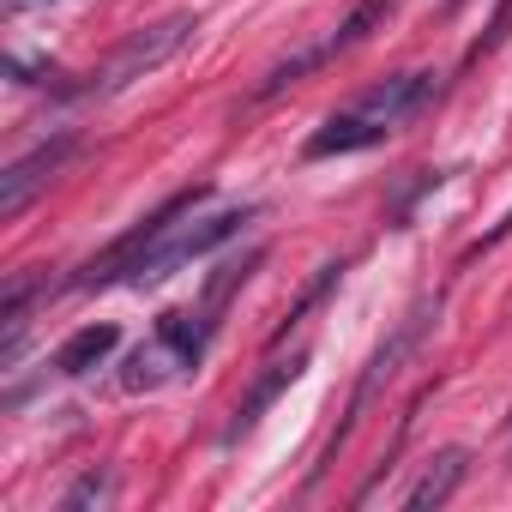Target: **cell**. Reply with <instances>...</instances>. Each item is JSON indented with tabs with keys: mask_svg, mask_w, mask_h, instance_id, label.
<instances>
[{
	"mask_svg": "<svg viewBox=\"0 0 512 512\" xmlns=\"http://www.w3.org/2000/svg\"><path fill=\"white\" fill-rule=\"evenodd\" d=\"M73 157V133H61V139H49V145H37L31 157H19V163H7V175H0V217H19L55 175H61V163Z\"/></svg>",
	"mask_w": 512,
	"mask_h": 512,
	"instance_id": "8992f818",
	"label": "cell"
},
{
	"mask_svg": "<svg viewBox=\"0 0 512 512\" xmlns=\"http://www.w3.org/2000/svg\"><path fill=\"white\" fill-rule=\"evenodd\" d=\"M115 350H121V326H109V320H103V326H79V332L55 350V374H73V380H79V374L103 368Z\"/></svg>",
	"mask_w": 512,
	"mask_h": 512,
	"instance_id": "30bf717a",
	"label": "cell"
},
{
	"mask_svg": "<svg viewBox=\"0 0 512 512\" xmlns=\"http://www.w3.org/2000/svg\"><path fill=\"white\" fill-rule=\"evenodd\" d=\"M13 7H25V0H13Z\"/></svg>",
	"mask_w": 512,
	"mask_h": 512,
	"instance_id": "5bb4252c",
	"label": "cell"
},
{
	"mask_svg": "<svg viewBox=\"0 0 512 512\" xmlns=\"http://www.w3.org/2000/svg\"><path fill=\"white\" fill-rule=\"evenodd\" d=\"M302 368H308V356H302V350H296L290 362H272L260 380H253V392L235 404V422H229V434H223V440H241V434H253V422H260V416L278 404V392H290V386L302 380Z\"/></svg>",
	"mask_w": 512,
	"mask_h": 512,
	"instance_id": "52a82bcc",
	"label": "cell"
},
{
	"mask_svg": "<svg viewBox=\"0 0 512 512\" xmlns=\"http://www.w3.org/2000/svg\"><path fill=\"white\" fill-rule=\"evenodd\" d=\"M109 494H115V476H109V470H85V476H79V482L61 494V512H85V506H103Z\"/></svg>",
	"mask_w": 512,
	"mask_h": 512,
	"instance_id": "4fadbf2b",
	"label": "cell"
},
{
	"mask_svg": "<svg viewBox=\"0 0 512 512\" xmlns=\"http://www.w3.org/2000/svg\"><path fill=\"white\" fill-rule=\"evenodd\" d=\"M380 19H386V0H362V7H356V13H350V19H344L338 31H332V37H320V43H308L302 55H290V61H278V67H272V73L260 79V97H278V91H290L296 79H308V73H320L326 61H338L344 49H356V43H362V37H368V31L380 25Z\"/></svg>",
	"mask_w": 512,
	"mask_h": 512,
	"instance_id": "5b68a950",
	"label": "cell"
},
{
	"mask_svg": "<svg viewBox=\"0 0 512 512\" xmlns=\"http://www.w3.org/2000/svg\"><path fill=\"white\" fill-rule=\"evenodd\" d=\"M338 272H344V266H320V278H314V284H308V290H302V296L290 302V314L278 320V332H272V344H284V338H290V326H296V320H302V314H308L314 302H326V290L338 284Z\"/></svg>",
	"mask_w": 512,
	"mask_h": 512,
	"instance_id": "7c38bea8",
	"label": "cell"
},
{
	"mask_svg": "<svg viewBox=\"0 0 512 512\" xmlns=\"http://www.w3.org/2000/svg\"><path fill=\"white\" fill-rule=\"evenodd\" d=\"M434 320H440V296H422V302L398 320V332L374 350V362H368V374H362V386H356V398H350V416L338 422V440H344V434H350V422H356V416L380 398V386H392V380H398V368L422 350V338L434 332Z\"/></svg>",
	"mask_w": 512,
	"mask_h": 512,
	"instance_id": "277c9868",
	"label": "cell"
},
{
	"mask_svg": "<svg viewBox=\"0 0 512 512\" xmlns=\"http://www.w3.org/2000/svg\"><path fill=\"white\" fill-rule=\"evenodd\" d=\"M434 97V73H392V79H380V85H368L350 109H338V115H326L314 133H308V157L320 163V157H350V151H368V145H380L386 133H398L422 103Z\"/></svg>",
	"mask_w": 512,
	"mask_h": 512,
	"instance_id": "7a4b0ae2",
	"label": "cell"
},
{
	"mask_svg": "<svg viewBox=\"0 0 512 512\" xmlns=\"http://www.w3.org/2000/svg\"><path fill=\"white\" fill-rule=\"evenodd\" d=\"M199 31V19L193 13H169V19H157V25H145V31H133L109 61H103V73H91V85H85V97H115V91H127L133 79H145V73H157L187 37Z\"/></svg>",
	"mask_w": 512,
	"mask_h": 512,
	"instance_id": "3957f363",
	"label": "cell"
},
{
	"mask_svg": "<svg viewBox=\"0 0 512 512\" xmlns=\"http://www.w3.org/2000/svg\"><path fill=\"white\" fill-rule=\"evenodd\" d=\"M464 470H470V458H464V446H446V452H434L428 458V470L404 488V506L410 512H428V506H446L452 500V488L464 482Z\"/></svg>",
	"mask_w": 512,
	"mask_h": 512,
	"instance_id": "ba28073f",
	"label": "cell"
},
{
	"mask_svg": "<svg viewBox=\"0 0 512 512\" xmlns=\"http://www.w3.org/2000/svg\"><path fill=\"white\" fill-rule=\"evenodd\" d=\"M175 374H187V356H181L169 338H151V344H139V350L127 356L121 386H127V392H157V386H169Z\"/></svg>",
	"mask_w": 512,
	"mask_h": 512,
	"instance_id": "9c48e42d",
	"label": "cell"
},
{
	"mask_svg": "<svg viewBox=\"0 0 512 512\" xmlns=\"http://www.w3.org/2000/svg\"><path fill=\"white\" fill-rule=\"evenodd\" d=\"M157 338H169L181 356H187V368L205 356V338H211V320L205 314H163L157 320Z\"/></svg>",
	"mask_w": 512,
	"mask_h": 512,
	"instance_id": "8fae6325",
	"label": "cell"
},
{
	"mask_svg": "<svg viewBox=\"0 0 512 512\" xmlns=\"http://www.w3.org/2000/svg\"><path fill=\"white\" fill-rule=\"evenodd\" d=\"M211 199V187H187L169 205H157L133 235H121L103 260H91L79 272V290H103V284H163L169 272H181L187 260H205L211 247H223L229 235H241V223L253 217V205H223V211H199Z\"/></svg>",
	"mask_w": 512,
	"mask_h": 512,
	"instance_id": "6da1fadb",
	"label": "cell"
}]
</instances>
